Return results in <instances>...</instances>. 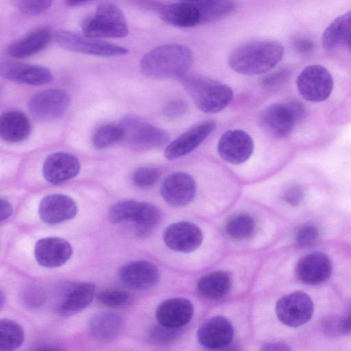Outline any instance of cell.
I'll return each instance as SVG.
<instances>
[{"mask_svg": "<svg viewBox=\"0 0 351 351\" xmlns=\"http://www.w3.org/2000/svg\"><path fill=\"white\" fill-rule=\"evenodd\" d=\"M226 234L232 239L243 240L251 237L255 230L254 219L248 214L238 213L232 215L226 223Z\"/></svg>", "mask_w": 351, "mask_h": 351, "instance_id": "32", "label": "cell"}, {"mask_svg": "<svg viewBox=\"0 0 351 351\" xmlns=\"http://www.w3.org/2000/svg\"><path fill=\"white\" fill-rule=\"evenodd\" d=\"M286 103L293 115L295 123H300L305 119L306 110L303 103L297 99H292Z\"/></svg>", "mask_w": 351, "mask_h": 351, "instance_id": "44", "label": "cell"}, {"mask_svg": "<svg viewBox=\"0 0 351 351\" xmlns=\"http://www.w3.org/2000/svg\"><path fill=\"white\" fill-rule=\"evenodd\" d=\"M163 240L169 248L186 253L199 247L203 240V234L196 224L189 221H179L166 228L163 233Z\"/></svg>", "mask_w": 351, "mask_h": 351, "instance_id": "13", "label": "cell"}, {"mask_svg": "<svg viewBox=\"0 0 351 351\" xmlns=\"http://www.w3.org/2000/svg\"><path fill=\"white\" fill-rule=\"evenodd\" d=\"M194 313L192 303L184 298H173L160 303L156 311L159 324L171 328H180L191 319Z\"/></svg>", "mask_w": 351, "mask_h": 351, "instance_id": "23", "label": "cell"}, {"mask_svg": "<svg viewBox=\"0 0 351 351\" xmlns=\"http://www.w3.org/2000/svg\"><path fill=\"white\" fill-rule=\"evenodd\" d=\"M90 0H65L66 3L70 7H75L86 3Z\"/></svg>", "mask_w": 351, "mask_h": 351, "instance_id": "50", "label": "cell"}, {"mask_svg": "<svg viewBox=\"0 0 351 351\" xmlns=\"http://www.w3.org/2000/svg\"><path fill=\"white\" fill-rule=\"evenodd\" d=\"M0 219L4 221L8 219L12 214L13 208L11 204L5 199L1 198Z\"/></svg>", "mask_w": 351, "mask_h": 351, "instance_id": "46", "label": "cell"}, {"mask_svg": "<svg viewBox=\"0 0 351 351\" xmlns=\"http://www.w3.org/2000/svg\"><path fill=\"white\" fill-rule=\"evenodd\" d=\"M98 302L110 308H120L130 301L129 293L119 289H108L101 291L97 295Z\"/></svg>", "mask_w": 351, "mask_h": 351, "instance_id": "35", "label": "cell"}, {"mask_svg": "<svg viewBox=\"0 0 351 351\" xmlns=\"http://www.w3.org/2000/svg\"><path fill=\"white\" fill-rule=\"evenodd\" d=\"M319 232L313 225L302 226L296 232L295 242L300 247H308L313 245L318 241Z\"/></svg>", "mask_w": 351, "mask_h": 351, "instance_id": "39", "label": "cell"}, {"mask_svg": "<svg viewBox=\"0 0 351 351\" xmlns=\"http://www.w3.org/2000/svg\"><path fill=\"white\" fill-rule=\"evenodd\" d=\"M179 328H171L160 324L155 326L149 331V338L154 343L166 344L173 341L179 333Z\"/></svg>", "mask_w": 351, "mask_h": 351, "instance_id": "40", "label": "cell"}, {"mask_svg": "<svg viewBox=\"0 0 351 351\" xmlns=\"http://www.w3.org/2000/svg\"><path fill=\"white\" fill-rule=\"evenodd\" d=\"M193 62V56L187 47L180 44L158 46L142 58V73L153 80L182 77L187 73Z\"/></svg>", "mask_w": 351, "mask_h": 351, "instance_id": "1", "label": "cell"}, {"mask_svg": "<svg viewBox=\"0 0 351 351\" xmlns=\"http://www.w3.org/2000/svg\"><path fill=\"white\" fill-rule=\"evenodd\" d=\"M297 87L302 97L311 102L328 98L333 88V79L328 69L320 64L305 67L297 78Z\"/></svg>", "mask_w": 351, "mask_h": 351, "instance_id": "8", "label": "cell"}, {"mask_svg": "<svg viewBox=\"0 0 351 351\" xmlns=\"http://www.w3.org/2000/svg\"><path fill=\"white\" fill-rule=\"evenodd\" d=\"M258 123L267 134L278 138L289 136L295 124L287 103H276L265 107L260 112Z\"/></svg>", "mask_w": 351, "mask_h": 351, "instance_id": "15", "label": "cell"}, {"mask_svg": "<svg viewBox=\"0 0 351 351\" xmlns=\"http://www.w3.org/2000/svg\"><path fill=\"white\" fill-rule=\"evenodd\" d=\"M123 141V132L120 125L105 124L95 132L92 142L97 149H104Z\"/></svg>", "mask_w": 351, "mask_h": 351, "instance_id": "34", "label": "cell"}, {"mask_svg": "<svg viewBox=\"0 0 351 351\" xmlns=\"http://www.w3.org/2000/svg\"><path fill=\"white\" fill-rule=\"evenodd\" d=\"M159 12L165 22L176 27H190L201 23L199 10L191 2L165 5Z\"/></svg>", "mask_w": 351, "mask_h": 351, "instance_id": "25", "label": "cell"}, {"mask_svg": "<svg viewBox=\"0 0 351 351\" xmlns=\"http://www.w3.org/2000/svg\"><path fill=\"white\" fill-rule=\"evenodd\" d=\"M234 329L224 317L216 316L205 322L199 328L197 337L199 343L208 349H220L232 341Z\"/></svg>", "mask_w": 351, "mask_h": 351, "instance_id": "22", "label": "cell"}, {"mask_svg": "<svg viewBox=\"0 0 351 351\" xmlns=\"http://www.w3.org/2000/svg\"><path fill=\"white\" fill-rule=\"evenodd\" d=\"M223 0H196L195 1L193 2L195 5H202V4H207L214 2H217Z\"/></svg>", "mask_w": 351, "mask_h": 351, "instance_id": "51", "label": "cell"}, {"mask_svg": "<svg viewBox=\"0 0 351 351\" xmlns=\"http://www.w3.org/2000/svg\"><path fill=\"white\" fill-rule=\"evenodd\" d=\"M189 1H190V2L193 3V2L195 1L196 0H189Z\"/></svg>", "mask_w": 351, "mask_h": 351, "instance_id": "53", "label": "cell"}, {"mask_svg": "<svg viewBox=\"0 0 351 351\" xmlns=\"http://www.w3.org/2000/svg\"><path fill=\"white\" fill-rule=\"evenodd\" d=\"M350 50L351 51V41L347 45Z\"/></svg>", "mask_w": 351, "mask_h": 351, "instance_id": "52", "label": "cell"}, {"mask_svg": "<svg viewBox=\"0 0 351 351\" xmlns=\"http://www.w3.org/2000/svg\"><path fill=\"white\" fill-rule=\"evenodd\" d=\"M332 272V264L327 255L313 252L302 256L295 267L297 279L306 285H319L326 281Z\"/></svg>", "mask_w": 351, "mask_h": 351, "instance_id": "17", "label": "cell"}, {"mask_svg": "<svg viewBox=\"0 0 351 351\" xmlns=\"http://www.w3.org/2000/svg\"><path fill=\"white\" fill-rule=\"evenodd\" d=\"M322 325L324 333L327 335L333 337L342 333L340 317H328L323 321Z\"/></svg>", "mask_w": 351, "mask_h": 351, "instance_id": "43", "label": "cell"}, {"mask_svg": "<svg viewBox=\"0 0 351 351\" xmlns=\"http://www.w3.org/2000/svg\"><path fill=\"white\" fill-rule=\"evenodd\" d=\"M108 217L114 224L133 223L136 234L143 237L149 234L156 228L160 220L161 213L151 204L124 200L110 207Z\"/></svg>", "mask_w": 351, "mask_h": 351, "instance_id": "4", "label": "cell"}, {"mask_svg": "<svg viewBox=\"0 0 351 351\" xmlns=\"http://www.w3.org/2000/svg\"><path fill=\"white\" fill-rule=\"evenodd\" d=\"M69 104L70 97L65 91L51 88L32 96L28 103V110L34 119L46 122L61 117Z\"/></svg>", "mask_w": 351, "mask_h": 351, "instance_id": "10", "label": "cell"}, {"mask_svg": "<svg viewBox=\"0 0 351 351\" xmlns=\"http://www.w3.org/2000/svg\"><path fill=\"white\" fill-rule=\"evenodd\" d=\"M54 39L62 48L99 57H117L128 53V49L112 43L82 36L75 32L60 29L54 34Z\"/></svg>", "mask_w": 351, "mask_h": 351, "instance_id": "7", "label": "cell"}, {"mask_svg": "<svg viewBox=\"0 0 351 351\" xmlns=\"http://www.w3.org/2000/svg\"><path fill=\"white\" fill-rule=\"evenodd\" d=\"M187 104L185 101L179 99H172L169 101L163 108V114L170 119H178L187 111Z\"/></svg>", "mask_w": 351, "mask_h": 351, "instance_id": "41", "label": "cell"}, {"mask_svg": "<svg viewBox=\"0 0 351 351\" xmlns=\"http://www.w3.org/2000/svg\"><path fill=\"white\" fill-rule=\"evenodd\" d=\"M263 350H289L290 348L282 343H268L263 346Z\"/></svg>", "mask_w": 351, "mask_h": 351, "instance_id": "49", "label": "cell"}, {"mask_svg": "<svg viewBox=\"0 0 351 351\" xmlns=\"http://www.w3.org/2000/svg\"><path fill=\"white\" fill-rule=\"evenodd\" d=\"M159 170L152 167H141L137 168L132 173V179L134 184L142 189L149 188L159 180Z\"/></svg>", "mask_w": 351, "mask_h": 351, "instance_id": "37", "label": "cell"}, {"mask_svg": "<svg viewBox=\"0 0 351 351\" xmlns=\"http://www.w3.org/2000/svg\"><path fill=\"white\" fill-rule=\"evenodd\" d=\"M232 287L230 275L223 271H216L200 278L197 290L200 295L209 300H219L225 297Z\"/></svg>", "mask_w": 351, "mask_h": 351, "instance_id": "29", "label": "cell"}, {"mask_svg": "<svg viewBox=\"0 0 351 351\" xmlns=\"http://www.w3.org/2000/svg\"><path fill=\"white\" fill-rule=\"evenodd\" d=\"M51 38L52 33L47 28L34 30L10 44L8 48V53L18 59L29 57L45 49Z\"/></svg>", "mask_w": 351, "mask_h": 351, "instance_id": "26", "label": "cell"}, {"mask_svg": "<svg viewBox=\"0 0 351 351\" xmlns=\"http://www.w3.org/2000/svg\"><path fill=\"white\" fill-rule=\"evenodd\" d=\"M201 14V23L216 21L232 12L236 7L232 0H223L217 2L195 5Z\"/></svg>", "mask_w": 351, "mask_h": 351, "instance_id": "33", "label": "cell"}, {"mask_svg": "<svg viewBox=\"0 0 351 351\" xmlns=\"http://www.w3.org/2000/svg\"><path fill=\"white\" fill-rule=\"evenodd\" d=\"M31 131L27 116L18 110H9L0 117V135L5 141L17 143L25 140Z\"/></svg>", "mask_w": 351, "mask_h": 351, "instance_id": "27", "label": "cell"}, {"mask_svg": "<svg viewBox=\"0 0 351 351\" xmlns=\"http://www.w3.org/2000/svg\"><path fill=\"white\" fill-rule=\"evenodd\" d=\"M304 190L298 184H291L287 186L282 191V199L293 206L300 204L304 197Z\"/></svg>", "mask_w": 351, "mask_h": 351, "instance_id": "42", "label": "cell"}, {"mask_svg": "<svg viewBox=\"0 0 351 351\" xmlns=\"http://www.w3.org/2000/svg\"><path fill=\"white\" fill-rule=\"evenodd\" d=\"M218 153L223 160L232 165L245 162L254 150L251 136L242 130H230L220 137L217 145Z\"/></svg>", "mask_w": 351, "mask_h": 351, "instance_id": "11", "label": "cell"}, {"mask_svg": "<svg viewBox=\"0 0 351 351\" xmlns=\"http://www.w3.org/2000/svg\"><path fill=\"white\" fill-rule=\"evenodd\" d=\"M119 125L123 132V141L134 149L158 148L165 145L169 138L166 131L134 115L123 117Z\"/></svg>", "mask_w": 351, "mask_h": 351, "instance_id": "6", "label": "cell"}, {"mask_svg": "<svg viewBox=\"0 0 351 351\" xmlns=\"http://www.w3.org/2000/svg\"><path fill=\"white\" fill-rule=\"evenodd\" d=\"M77 213L75 202L64 194H50L42 199L38 207L41 220L47 224H58L73 219Z\"/></svg>", "mask_w": 351, "mask_h": 351, "instance_id": "20", "label": "cell"}, {"mask_svg": "<svg viewBox=\"0 0 351 351\" xmlns=\"http://www.w3.org/2000/svg\"><path fill=\"white\" fill-rule=\"evenodd\" d=\"M291 75V71L289 68L279 69L263 77L261 81V86L268 90L278 89L289 80Z\"/></svg>", "mask_w": 351, "mask_h": 351, "instance_id": "38", "label": "cell"}, {"mask_svg": "<svg viewBox=\"0 0 351 351\" xmlns=\"http://www.w3.org/2000/svg\"><path fill=\"white\" fill-rule=\"evenodd\" d=\"M21 13L28 16H37L47 10L53 0H9Z\"/></svg>", "mask_w": 351, "mask_h": 351, "instance_id": "36", "label": "cell"}, {"mask_svg": "<svg viewBox=\"0 0 351 351\" xmlns=\"http://www.w3.org/2000/svg\"><path fill=\"white\" fill-rule=\"evenodd\" d=\"M122 317L112 312H101L93 315L88 323L90 335L99 341H110L117 338L123 328Z\"/></svg>", "mask_w": 351, "mask_h": 351, "instance_id": "24", "label": "cell"}, {"mask_svg": "<svg viewBox=\"0 0 351 351\" xmlns=\"http://www.w3.org/2000/svg\"><path fill=\"white\" fill-rule=\"evenodd\" d=\"M215 127L213 121L194 125L166 147L165 156L168 160H175L189 154L213 132Z\"/></svg>", "mask_w": 351, "mask_h": 351, "instance_id": "14", "label": "cell"}, {"mask_svg": "<svg viewBox=\"0 0 351 351\" xmlns=\"http://www.w3.org/2000/svg\"><path fill=\"white\" fill-rule=\"evenodd\" d=\"M0 75L8 80L34 86L53 80L52 73L45 66L10 60L1 63Z\"/></svg>", "mask_w": 351, "mask_h": 351, "instance_id": "18", "label": "cell"}, {"mask_svg": "<svg viewBox=\"0 0 351 351\" xmlns=\"http://www.w3.org/2000/svg\"><path fill=\"white\" fill-rule=\"evenodd\" d=\"M43 294L41 291L36 289L30 290V292L25 295L26 302L30 303L33 306H38L40 302L43 301Z\"/></svg>", "mask_w": 351, "mask_h": 351, "instance_id": "47", "label": "cell"}, {"mask_svg": "<svg viewBox=\"0 0 351 351\" xmlns=\"http://www.w3.org/2000/svg\"><path fill=\"white\" fill-rule=\"evenodd\" d=\"M80 170L79 160L73 155L56 152L49 155L44 161L45 179L53 184H62L75 178Z\"/></svg>", "mask_w": 351, "mask_h": 351, "instance_id": "21", "label": "cell"}, {"mask_svg": "<svg viewBox=\"0 0 351 351\" xmlns=\"http://www.w3.org/2000/svg\"><path fill=\"white\" fill-rule=\"evenodd\" d=\"M283 54V47L277 41L254 40L236 48L228 58V64L241 74H262L274 68Z\"/></svg>", "mask_w": 351, "mask_h": 351, "instance_id": "2", "label": "cell"}, {"mask_svg": "<svg viewBox=\"0 0 351 351\" xmlns=\"http://www.w3.org/2000/svg\"><path fill=\"white\" fill-rule=\"evenodd\" d=\"M84 36L91 38H124L128 34L125 17L115 5L105 3L97 8L82 24Z\"/></svg>", "mask_w": 351, "mask_h": 351, "instance_id": "5", "label": "cell"}, {"mask_svg": "<svg viewBox=\"0 0 351 351\" xmlns=\"http://www.w3.org/2000/svg\"><path fill=\"white\" fill-rule=\"evenodd\" d=\"M295 49L301 54H308L314 49L313 42L308 38H300L294 43Z\"/></svg>", "mask_w": 351, "mask_h": 351, "instance_id": "45", "label": "cell"}, {"mask_svg": "<svg viewBox=\"0 0 351 351\" xmlns=\"http://www.w3.org/2000/svg\"><path fill=\"white\" fill-rule=\"evenodd\" d=\"M180 78L195 105L204 112H218L232 99V89L219 81L201 75L188 73Z\"/></svg>", "mask_w": 351, "mask_h": 351, "instance_id": "3", "label": "cell"}, {"mask_svg": "<svg viewBox=\"0 0 351 351\" xmlns=\"http://www.w3.org/2000/svg\"><path fill=\"white\" fill-rule=\"evenodd\" d=\"M121 282L130 289L143 291L154 287L160 280L158 268L147 261H136L123 265L119 272Z\"/></svg>", "mask_w": 351, "mask_h": 351, "instance_id": "19", "label": "cell"}, {"mask_svg": "<svg viewBox=\"0 0 351 351\" xmlns=\"http://www.w3.org/2000/svg\"><path fill=\"white\" fill-rule=\"evenodd\" d=\"M95 286L90 282H80L73 286L67 293L59 306L62 316H71L86 308L93 301Z\"/></svg>", "mask_w": 351, "mask_h": 351, "instance_id": "28", "label": "cell"}, {"mask_svg": "<svg viewBox=\"0 0 351 351\" xmlns=\"http://www.w3.org/2000/svg\"><path fill=\"white\" fill-rule=\"evenodd\" d=\"M351 41V10L336 18L322 35L323 47L328 50Z\"/></svg>", "mask_w": 351, "mask_h": 351, "instance_id": "30", "label": "cell"}, {"mask_svg": "<svg viewBox=\"0 0 351 351\" xmlns=\"http://www.w3.org/2000/svg\"><path fill=\"white\" fill-rule=\"evenodd\" d=\"M340 322L342 333H350L351 332V307L340 317Z\"/></svg>", "mask_w": 351, "mask_h": 351, "instance_id": "48", "label": "cell"}, {"mask_svg": "<svg viewBox=\"0 0 351 351\" xmlns=\"http://www.w3.org/2000/svg\"><path fill=\"white\" fill-rule=\"evenodd\" d=\"M276 313L283 324L298 327L311 319L313 313V302L306 293L295 291L277 301Z\"/></svg>", "mask_w": 351, "mask_h": 351, "instance_id": "9", "label": "cell"}, {"mask_svg": "<svg viewBox=\"0 0 351 351\" xmlns=\"http://www.w3.org/2000/svg\"><path fill=\"white\" fill-rule=\"evenodd\" d=\"M197 190L194 178L182 171L173 172L163 180L160 193L164 200L172 206H183L190 203Z\"/></svg>", "mask_w": 351, "mask_h": 351, "instance_id": "12", "label": "cell"}, {"mask_svg": "<svg viewBox=\"0 0 351 351\" xmlns=\"http://www.w3.org/2000/svg\"><path fill=\"white\" fill-rule=\"evenodd\" d=\"M25 339L23 328L9 319L0 320V350L12 351L19 348Z\"/></svg>", "mask_w": 351, "mask_h": 351, "instance_id": "31", "label": "cell"}, {"mask_svg": "<svg viewBox=\"0 0 351 351\" xmlns=\"http://www.w3.org/2000/svg\"><path fill=\"white\" fill-rule=\"evenodd\" d=\"M34 254L40 265L55 268L62 266L70 259L73 249L68 241L60 237H50L37 241Z\"/></svg>", "mask_w": 351, "mask_h": 351, "instance_id": "16", "label": "cell"}]
</instances>
